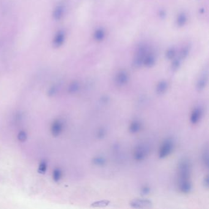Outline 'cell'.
Instances as JSON below:
<instances>
[{"label": "cell", "instance_id": "obj_1", "mask_svg": "<svg viewBox=\"0 0 209 209\" xmlns=\"http://www.w3.org/2000/svg\"><path fill=\"white\" fill-rule=\"evenodd\" d=\"M191 174V164L189 160L184 158L180 161L178 165V181L189 180Z\"/></svg>", "mask_w": 209, "mask_h": 209}, {"label": "cell", "instance_id": "obj_2", "mask_svg": "<svg viewBox=\"0 0 209 209\" xmlns=\"http://www.w3.org/2000/svg\"><path fill=\"white\" fill-rule=\"evenodd\" d=\"M174 147V141L172 138L166 139L163 143L160 151L159 157L160 158H164L169 156L172 151Z\"/></svg>", "mask_w": 209, "mask_h": 209}, {"label": "cell", "instance_id": "obj_3", "mask_svg": "<svg viewBox=\"0 0 209 209\" xmlns=\"http://www.w3.org/2000/svg\"><path fill=\"white\" fill-rule=\"evenodd\" d=\"M129 205L134 208H150L153 207L151 201L145 199H134L130 202Z\"/></svg>", "mask_w": 209, "mask_h": 209}, {"label": "cell", "instance_id": "obj_4", "mask_svg": "<svg viewBox=\"0 0 209 209\" xmlns=\"http://www.w3.org/2000/svg\"><path fill=\"white\" fill-rule=\"evenodd\" d=\"M148 148L144 145L138 146L134 153V158L137 161H143L148 154Z\"/></svg>", "mask_w": 209, "mask_h": 209}, {"label": "cell", "instance_id": "obj_5", "mask_svg": "<svg viewBox=\"0 0 209 209\" xmlns=\"http://www.w3.org/2000/svg\"><path fill=\"white\" fill-rule=\"evenodd\" d=\"M179 190L184 194L190 193L192 190L191 183L189 180L178 181Z\"/></svg>", "mask_w": 209, "mask_h": 209}, {"label": "cell", "instance_id": "obj_6", "mask_svg": "<svg viewBox=\"0 0 209 209\" xmlns=\"http://www.w3.org/2000/svg\"><path fill=\"white\" fill-rule=\"evenodd\" d=\"M129 80V76L124 71H120L116 75V82L118 85L123 86L126 85Z\"/></svg>", "mask_w": 209, "mask_h": 209}, {"label": "cell", "instance_id": "obj_7", "mask_svg": "<svg viewBox=\"0 0 209 209\" xmlns=\"http://www.w3.org/2000/svg\"><path fill=\"white\" fill-rule=\"evenodd\" d=\"M202 110L201 108H196L192 112L190 118V121L193 124H196L198 123L202 117Z\"/></svg>", "mask_w": 209, "mask_h": 209}, {"label": "cell", "instance_id": "obj_8", "mask_svg": "<svg viewBox=\"0 0 209 209\" xmlns=\"http://www.w3.org/2000/svg\"><path fill=\"white\" fill-rule=\"evenodd\" d=\"M207 82H208V74L207 73H204L200 77V78L197 82L196 88L197 90L198 91L203 90L206 87Z\"/></svg>", "mask_w": 209, "mask_h": 209}, {"label": "cell", "instance_id": "obj_9", "mask_svg": "<svg viewBox=\"0 0 209 209\" xmlns=\"http://www.w3.org/2000/svg\"><path fill=\"white\" fill-rule=\"evenodd\" d=\"M168 84L166 81H160L157 86H156V91L158 95H163L168 90Z\"/></svg>", "mask_w": 209, "mask_h": 209}, {"label": "cell", "instance_id": "obj_10", "mask_svg": "<svg viewBox=\"0 0 209 209\" xmlns=\"http://www.w3.org/2000/svg\"><path fill=\"white\" fill-rule=\"evenodd\" d=\"M141 129V124L139 121L135 120L131 122L129 127V131L131 133H136Z\"/></svg>", "mask_w": 209, "mask_h": 209}, {"label": "cell", "instance_id": "obj_11", "mask_svg": "<svg viewBox=\"0 0 209 209\" xmlns=\"http://www.w3.org/2000/svg\"><path fill=\"white\" fill-rule=\"evenodd\" d=\"M155 62V58L154 56L151 54H148L145 55L144 60L143 63L145 65V66L147 67H151L154 65Z\"/></svg>", "mask_w": 209, "mask_h": 209}, {"label": "cell", "instance_id": "obj_12", "mask_svg": "<svg viewBox=\"0 0 209 209\" xmlns=\"http://www.w3.org/2000/svg\"><path fill=\"white\" fill-rule=\"evenodd\" d=\"M93 163L97 166H103L106 163V160L103 156H97L93 158L92 160Z\"/></svg>", "mask_w": 209, "mask_h": 209}, {"label": "cell", "instance_id": "obj_13", "mask_svg": "<svg viewBox=\"0 0 209 209\" xmlns=\"http://www.w3.org/2000/svg\"><path fill=\"white\" fill-rule=\"evenodd\" d=\"M208 147H207L205 149H204V151L203 152V154H202V161H203V163H204V166L206 167V168H208V164H209V158H208Z\"/></svg>", "mask_w": 209, "mask_h": 209}, {"label": "cell", "instance_id": "obj_14", "mask_svg": "<svg viewBox=\"0 0 209 209\" xmlns=\"http://www.w3.org/2000/svg\"><path fill=\"white\" fill-rule=\"evenodd\" d=\"M110 203V201L108 200H101L93 202L91 206L93 207H104L108 206Z\"/></svg>", "mask_w": 209, "mask_h": 209}, {"label": "cell", "instance_id": "obj_15", "mask_svg": "<svg viewBox=\"0 0 209 209\" xmlns=\"http://www.w3.org/2000/svg\"><path fill=\"white\" fill-rule=\"evenodd\" d=\"M106 134V129H104V128H100L98 129L97 133H96V136L98 139H101L102 138H104L105 137Z\"/></svg>", "mask_w": 209, "mask_h": 209}, {"label": "cell", "instance_id": "obj_16", "mask_svg": "<svg viewBox=\"0 0 209 209\" xmlns=\"http://www.w3.org/2000/svg\"><path fill=\"white\" fill-rule=\"evenodd\" d=\"M151 189L148 186H144L141 189V193L142 196H147L150 194Z\"/></svg>", "mask_w": 209, "mask_h": 209}, {"label": "cell", "instance_id": "obj_17", "mask_svg": "<svg viewBox=\"0 0 209 209\" xmlns=\"http://www.w3.org/2000/svg\"><path fill=\"white\" fill-rule=\"evenodd\" d=\"M95 38H96V39L97 40H102L103 39V38L104 37V32L102 30H98L96 32V34H95Z\"/></svg>", "mask_w": 209, "mask_h": 209}, {"label": "cell", "instance_id": "obj_18", "mask_svg": "<svg viewBox=\"0 0 209 209\" xmlns=\"http://www.w3.org/2000/svg\"><path fill=\"white\" fill-rule=\"evenodd\" d=\"M179 22V25L184 24L186 22V17L184 14H180L179 16V20H178Z\"/></svg>", "mask_w": 209, "mask_h": 209}, {"label": "cell", "instance_id": "obj_19", "mask_svg": "<svg viewBox=\"0 0 209 209\" xmlns=\"http://www.w3.org/2000/svg\"><path fill=\"white\" fill-rule=\"evenodd\" d=\"M203 184H204V186L205 188L208 189V187H209V178H208V176L207 175L204 178V180H203Z\"/></svg>", "mask_w": 209, "mask_h": 209}, {"label": "cell", "instance_id": "obj_20", "mask_svg": "<svg viewBox=\"0 0 209 209\" xmlns=\"http://www.w3.org/2000/svg\"><path fill=\"white\" fill-rule=\"evenodd\" d=\"M109 98L108 96H102L101 98V102L102 104H106L109 102Z\"/></svg>", "mask_w": 209, "mask_h": 209}]
</instances>
